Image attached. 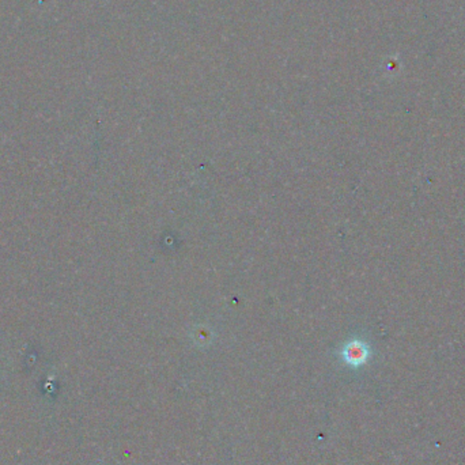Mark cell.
Returning a JSON list of instances; mask_svg holds the SVG:
<instances>
[{
    "label": "cell",
    "instance_id": "obj_1",
    "mask_svg": "<svg viewBox=\"0 0 465 465\" xmlns=\"http://www.w3.org/2000/svg\"><path fill=\"white\" fill-rule=\"evenodd\" d=\"M344 360L348 362L353 366H360L362 363H365L367 357H369V348L367 346L360 341V340H354L351 343H348L343 351Z\"/></svg>",
    "mask_w": 465,
    "mask_h": 465
}]
</instances>
